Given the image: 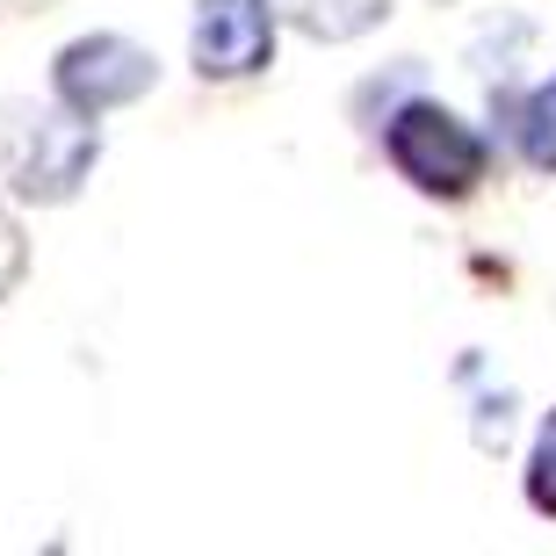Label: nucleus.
<instances>
[{
	"instance_id": "2",
	"label": "nucleus",
	"mask_w": 556,
	"mask_h": 556,
	"mask_svg": "<svg viewBox=\"0 0 556 556\" xmlns=\"http://www.w3.org/2000/svg\"><path fill=\"white\" fill-rule=\"evenodd\" d=\"M94 160H102V130L73 102L15 109V124H8V181H15L22 203H65Z\"/></svg>"
},
{
	"instance_id": "6",
	"label": "nucleus",
	"mask_w": 556,
	"mask_h": 556,
	"mask_svg": "<svg viewBox=\"0 0 556 556\" xmlns=\"http://www.w3.org/2000/svg\"><path fill=\"white\" fill-rule=\"evenodd\" d=\"M514 138H520V160L535 166V174H556V80H542L514 109Z\"/></svg>"
},
{
	"instance_id": "8",
	"label": "nucleus",
	"mask_w": 556,
	"mask_h": 556,
	"mask_svg": "<svg viewBox=\"0 0 556 556\" xmlns=\"http://www.w3.org/2000/svg\"><path fill=\"white\" fill-rule=\"evenodd\" d=\"M15 275H22V239H15V225L0 217V289L15 282Z\"/></svg>"
},
{
	"instance_id": "1",
	"label": "nucleus",
	"mask_w": 556,
	"mask_h": 556,
	"mask_svg": "<svg viewBox=\"0 0 556 556\" xmlns=\"http://www.w3.org/2000/svg\"><path fill=\"white\" fill-rule=\"evenodd\" d=\"M383 152L419 195H470L484 181V166H492V144L477 138L455 109L441 102H405L391 109V124H383Z\"/></svg>"
},
{
	"instance_id": "3",
	"label": "nucleus",
	"mask_w": 556,
	"mask_h": 556,
	"mask_svg": "<svg viewBox=\"0 0 556 556\" xmlns=\"http://www.w3.org/2000/svg\"><path fill=\"white\" fill-rule=\"evenodd\" d=\"M152 80H160V65L130 37H80V43H65L59 65H51V94L73 102L80 116H109V109L138 102Z\"/></svg>"
},
{
	"instance_id": "4",
	"label": "nucleus",
	"mask_w": 556,
	"mask_h": 556,
	"mask_svg": "<svg viewBox=\"0 0 556 556\" xmlns=\"http://www.w3.org/2000/svg\"><path fill=\"white\" fill-rule=\"evenodd\" d=\"M195 73L203 80H247L275 51V0H203L195 8Z\"/></svg>"
},
{
	"instance_id": "5",
	"label": "nucleus",
	"mask_w": 556,
	"mask_h": 556,
	"mask_svg": "<svg viewBox=\"0 0 556 556\" xmlns=\"http://www.w3.org/2000/svg\"><path fill=\"white\" fill-rule=\"evenodd\" d=\"M275 15H289L318 43H348V37H362V29H376V22L391 15V0H275Z\"/></svg>"
},
{
	"instance_id": "7",
	"label": "nucleus",
	"mask_w": 556,
	"mask_h": 556,
	"mask_svg": "<svg viewBox=\"0 0 556 556\" xmlns=\"http://www.w3.org/2000/svg\"><path fill=\"white\" fill-rule=\"evenodd\" d=\"M528 498H535V514H549V520H556V413L542 419L535 455H528Z\"/></svg>"
}]
</instances>
